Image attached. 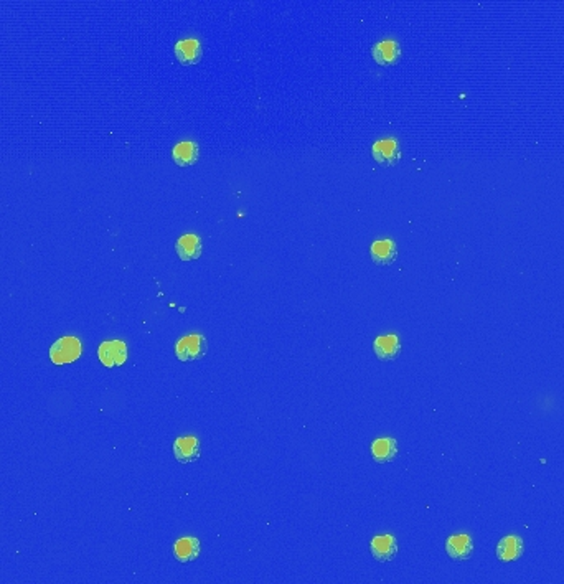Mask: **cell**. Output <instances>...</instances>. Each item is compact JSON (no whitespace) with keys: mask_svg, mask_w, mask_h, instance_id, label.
<instances>
[{"mask_svg":"<svg viewBox=\"0 0 564 584\" xmlns=\"http://www.w3.org/2000/svg\"><path fill=\"white\" fill-rule=\"evenodd\" d=\"M172 159L178 167H190L198 160V145L192 140L177 144L172 150Z\"/></svg>","mask_w":564,"mask_h":584,"instance_id":"16","label":"cell"},{"mask_svg":"<svg viewBox=\"0 0 564 584\" xmlns=\"http://www.w3.org/2000/svg\"><path fill=\"white\" fill-rule=\"evenodd\" d=\"M175 251L182 261H195L202 256L203 243L197 235H183L175 245Z\"/></svg>","mask_w":564,"mask_h":584,"instance_id":"11","label":"cell"},{"mask_svg":"<svg viewBox=\"0 0 564 584\" xmlns=\"http://www.w3.org/2000/svg\"><path fill=\"white\" fill-rule=\"evenodd\" d=\"M369 253H372L373 262L378 266H390L395 262L398 256L396 245L393 240L374 241L372 248H369Z\"/></svg>","mask_w":564,"mask_h":584,"instance_id":"14","label":"cell"},{"mask_svg":"<svg viewBox=\"0 0 564 584\" xmlns=\"http://www.w3.org/2000/svg\"><path fill=\"white\" fill-rule=\"evenodd\" d=\"M208 352V342L203 335H185L175 343V355L180 362H197Z\"/></svg>","mask_w":564,"mask_h":584,"instance_id":"1","label":"cell"},{"mask_svg":"<svg viewBox=\"0 0 564 584\" xmlns=\"http://www.w3.org/2000/svg\"><path fill=\"white\" fill-rule=\"evenodd\" d=\"M446 552L454 561H467L472 558L474 553L472 538L469 535H455V537L447 538Z\"/></svg>","mask_w":564,"mask_h":584,"instance_id":"8","label":"cell"},{"mask_svg":"<svg viewBox=\"0 0 564 584\" xmlns=\"http://www.w3.org/2000/svg\"><path fill=\"white\" fill-rule=\"evenodd\" d=\"M372 55L380 66H393L401 60V47L395 40H383L373 47Z\"/></svg>","mask_w":564,"mask_h":584,"instance_id":"7","label":"cell"},{"mask_svg":"<svg viewBox=\"0 0 564 584\" xmlns=\"http://www.w3.org/2000/svg\"><path fill=\"white\" fill-rule=\"evenodd\" d=\"M98 358L99 362L104 365L106 368L121 367L128 360V347L121 340H111V342H103L98 348Z\"/></svg>","mask_w":564,"mask_h":584,"instance_id":"3","label":"cell"},{"mask_svg":"<svg viewBox=\"0 0 564 584\" xmlns=\"http://www.w3.org/2000/svg\"><path fill=\"white\" fill-rule=\"evenodd\" d=\"M373 159L383 167H393L400 162L401 147L395 139H381L376 140L372 147Z\"/></svg>","mask_w":564,"mask_h":584,"instance_id":"4","label":"cell"},{"mask_svg":"<svg viewBox=\"0 0 564 584\" xmlns=\"http://www.w3.org/2000/svg\"><path fill=\"white\" fill-rule=\"evenodd\" d=\"M373 350L376 353V357L383 360V362H391L400 353L401 342L396 335H381V337L374 339Z\"/></svg>","mask_w":564,"mask_h":584,"instance_id":"13","label":"cell"},{"mask_svg":"<svg viewBox=\"0 0 564 584\" xmlns=\"http://www.w3.org/2000/svg\"><path fill=\"white\" fill-rule=\"evenodd\" d=\"M200 554V542L195 537H183L173 543V556L178 563L195 561Z\"/></svg>","mask_w":564,"mask_h":584,"instance_id":"12","label":"cell"},{"mask_svg":"<svg viewBox=\"0 0 564 584\" xmlns=\"http://www.w3.org/2000/svg\"><path fill=\"white\" fill-rule=\"evenodd\" d=\"M523 540L515 535L505 537L498 542L497 547V558L503 563H512L522 558L523 554Z\"/></svg>","mask_w":564,"mask_h":584,"instance_id":"10","label":"cell"},{"mask_svg":"<svg viewBox=\"0 0 564 584\" xmlns=\"http://www.w3.org/2000/svg\"><path fill=\"white\" fill-rule=\"evenodd\" d=\"M398 454V444L393 437H381L372 444V457L376 464L391 462Z\"/></svg>","mask_w":564,"mask_h":584,"instance_id":"15","label":"cell"},{"mask_svg":"<svg viewBox=\"0 0 564 584\" xmlns=\"http://www.w3.org/2000/svg\"><path fill=\"white\" fill-rule=\"evenodd\" d=\"M81 357V342L76 337H61L50 347V358L55 365L76 362Z\"/></svg>","mask_w":564,"mask_h":584,"instance_id":"2","label":"cell"},{"mask_svg":"<svg viewBox=\"0 0 564 584\" xmlns=\"http://www.w3.org/2000/svg\"><path fill=\"white\" fill-rule=\"evenodd\" d=\"M175 56L183 66L197 65L203 56V48L197 38H183L175 45Z\"/></svg>","mask_w":564,"mask_h":584,"instance_id":"5","label":"cell"},{"mask_svg":"<svg viewBox=\"0 0 564 584\" xmlns=\"http://www.w3.org/2000/svg\"><path fill=\"white\" fill-rule=\"evenodd\" d=\"M173 456L180 464H192L200 456V442L195 436L178 437L173 442Z\"/></svg>","mask_w":564,"mask_h":584,"instance_id":"6","label":"cell"},{"mask_svg":"<svg viewBox=\"0 0 564 584\" xmlns=\"http://www.w3.org/2000/svg\"><path fill=\"white\" fill-rule=\"evenodd\" d=\"M369 549H372L373 558L380 563L393 561L398 553V545L395 537L391 535H380L374 537L369 543Z\"/></svg>","mask_w":564,"mask_h":584,"instance_id":"9","label":"cell"}]
</instances>
